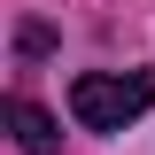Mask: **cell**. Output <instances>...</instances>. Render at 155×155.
<instances>
[{
  "label": "cell",
  "instance_id": "6da1fadb",
  "mask_svg": "<svg viewBox=\"0 0 155 155\" xmlns=\"http://www.w3.org/2000/svg\"><path fill=\"white\" fill-rule=\"evenodd\" d=\"M147 101H155V78L147 70H85L70 85V116L85 132H124Z\"/></svg>",
  "mask_w": 155,
  "mask_h": 155
},
{
  "label": "cell",
  "instance_id": "7a4b0ae2",
  "mask_svg": "<svg viewBox=\"0 0 155 155\" xmlns=\"http://www.w3.org/2000/svg\"><path fill=\"white\" fill-rule=\"evenodd\" d=\"M8 132H16V147H23V155H54V147H62V124L39 109V101H23V93L8 101Z\"/></svg>",
  "mask_w": 155,
  "mask_h": 155
}]
</instances>
